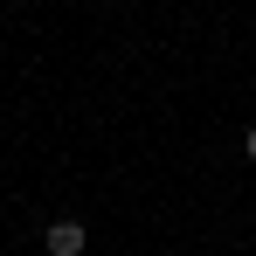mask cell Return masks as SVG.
<instances>
[{"mask_svg":"<svg viewBox=\"0 0 256 256\" xmlns=\"http://www.w3.org/2000/svg\"><path fill=\"white\" fill-rule=\"evenodd\" d=\"M84 250H90L84 222H48V256H84Z\"/></svg>","mask_w":256,"mask_h":256,"instance_id":"obj_1","label":"cell"},{"mask_svg":"<svg viewBox=\"0 0 256 256\" xmlns=\"http://www.w3.org/2000/svg\"><path fill=\"white\" fill-rule=\"evenodd\" d=\"M242 152H250V160H256V125H250V132H242Z\"/></svg>","mask_w":256,"mask_h":256,"instance_id":"obj_2","label":"cell"}]
</instances>
